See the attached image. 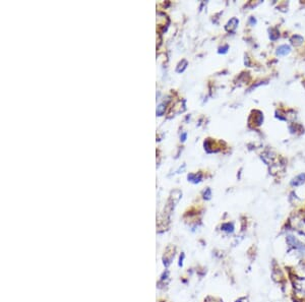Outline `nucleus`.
Instances as JSON below:
<instances>
[{"label":"nucleus","instance_id":"20e7f679","mask_svg":"<svg viewBox=\"0 0 305 302\" xmlns=\"http://www.w3.org/2000/svg\"><path fill=\"white\" fill-rule=\"evenodd\" d=\"M165 111V107H164V105H160L159 108H158V110H157V114L158 115H162L163 114V112Z\"/></svg>","mask_w":305,"mask_h":302},{"label":"nucleus","instance_id":"0eeeda50","mask_svg":"<svg viewBox=\"0 0 305 302\" xmlns=\"http://www.w3.org/2000/svg\"><path fill=\"white\" fill-rule=\"evenodd\" d=\"M181 138H182V141H185V138H186V133H183V134H182V137H181Z\"/></svg>","mask_w":305,"mask_h":302},{"label":"nucleus","instance_id":"7ed1b4c3","mask_svg":"<svg viewBox=\"0 0 305 302\" xmlns=\"http://www.w3.org/2000/svg\"><path fill=\"white\" fill-rule=\"evenodd\" d=\"M239 24V21L237 20L236 17H233L232 20H230V21L228 22L227 24V27H226V29H227V31H234V30L237 28V26H238Z\"/></svg>","mask_w":305,"mask_h":302},{"label":"nucleus","instance_id":"423d86ee","mask_svg":"<svg viewBox=\"0 0 305 302\" xmlns=\"http://www.w3.org/2000/svg\"><path fill=\"white\" fill-rule=\"evenodd\" d=\"M249 22H250V24H251V25H253V26H254V24H255V22H256V20H255V18H254V17H250V20H249Z\"/></svg>","mask_w":305,"mask_h":302},{"label":"nucleus","instance_id":"39448f33","mask_svg":"<svg viewBox=\"0 0 305 302\" xmlns=\"http://www.w3.org/2000/svg\"><path fill=\"white\" fill-rule=\"evenodd\" d=\"M227 49H228V46H227V45H226V46L224 47V48H220V53H222V52H223V53H225V52H227Z\"/></svg>","mask_w":305,"mask_h":302},{"label":"nucleus","instance_id":"f03ea898","mask_svg":"<svg viewBox=\"0 0 305 302\" xmlns=\"http://www.w3.org/2000/svg\"><path fill=\"white\" fill-rule=\"evenodd\" d=\"M290 51H291V47L289 45H282V46H280L277 49V54L281 56H285L289 54Z\"/></svg>","mask_w":305,"mask_h":302},{"label":"nucleus","instance_id":"f257e3e1","mask_svg":"<svg viewBox=\"0 0 305 302\" xmlns=\"http://www.w3.org/2000/svg\"><path fill=\"white\" fill-rule=\"evenodd\" d=\"M305 182V173H301V174L297 175L294 179L291 181V185L292 186H299L302 185Z\"/></svg>","mask_w":305,"mask_h":302}]
</instances>
